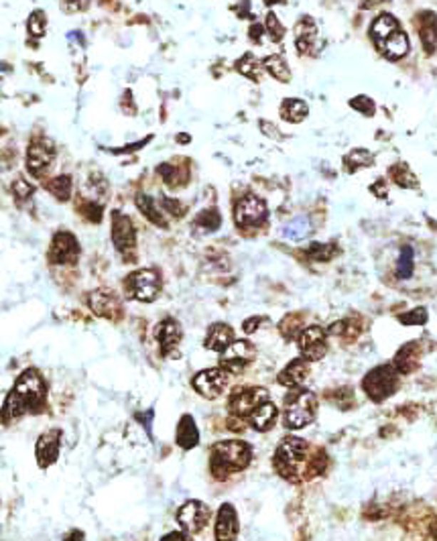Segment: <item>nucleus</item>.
I'll use <instances>...</instances> for the list:
<instances>
[{
  "label": "nucleus",
  "instance_id": "nucleus-1",
  "mask_svg": "<svg viewBox=\"0 0 437 541\" xmlns=\"http://www.w3.org/2000/svg\"><path fill=\"white\" fill-rule=\"evenodd\" d=\"M45 399H47V385L43 381L41 373L37 369L23 371L2 405L4 423H9L14 417L25 416V413L41 411Z\"/></svg>",
  "mask_w": 437,
  "mask_h": 541
},
{
  "label": "nucleus",
  "instance_id": "nucleus-16",
  "mask_svg": "<svg viewBox=\"0 0 437 541\" xmlns=\"http://www.w3.org/2000/svg\"><path fill=\"white\" fill-rule=\"evenodd\" d=\"M112 242L118 252H133L137 244V232L135 226L130 222L128 216H124L123 212H114L112 214Z\"/></svg>",
  "mask_w": 437,
  "mask_h": 541
},
{
  "label": "nucleus",
  "instance_id": "nucleus-51",
  "mask_svg": "<svg viewBox=\"0 0 437 541\" xmlns=\"http://www.w3.org/2000/svg\"><path fill=\"white\" fill-rule=\"evenodd\" d=\"M383 2L384 0H364V2H362V9H366V11H369V9H374V6L383 4Z\"/></svg>",
  "mask_w": 437,
  "mask_h": 541
},
{
  "label": "nucleus",
  "instance_id": "nucleus-12",
  "mask_svg": "<svg viewBox=\"0 0 437 541\" xmlns=\"http://www.w3.org/2000/svg\"><path fill=\"white\" fill-rule=\"evenodd\" d=\"M228 376H230V373L224 371L222 366H218V369H207V371H202V373H197V375L193 376L192 385L205 399H216V397L222 395V391L226 388V385H228Z\"/></svg>",
  "mask_w": 437,
  "mask_h": 541
},
{
  "label": "nucleus",
  "instance_id": "nucleus-10",
  "mask_svg": "<svg viewBox=\"0 0 437 541\" xmlns=\"http://www.w3.org/2000/svg\"><path fill=\"white\" fill-rule=\"evenodd\" d=\"M255 356H257V348L248 340H234L232 344L222 352V369L228 371L230 375H238L255 361Z\"/></svg>",
  "mask_w": 437,
  "mask_h": 541
},
{
  "label": "nucleus",
  "instance_id": "nucleus-23",
  "mask_svg": "<svg viewBox=\"0 0 437 541\" xmlns=\"http://www.w3.org/2000/svg\"><path fill=\"white\" fill-rule=\"evenodd\" d=\"M175 442L183 450H192L200 444V431L195 426V419L192 416H183L179 419L178 431H175Z\"/></svg>",
  "mask_w": 437,
  "mask_h": 541
},
{
  "label": "nucleus",
  "instance_id": "nucleus-6",
  "mask_svg": "<svg viewBox=\"0 0 437 541\" xmlns=\"http://www.w3.org/2000/svg\"><path fill=\"white\" fill-rule=\"evenodd\" d=\"M124 287L133 299L150 304L161 292V277L155 269H140L128 275V279L124 281Z\"/></svg>",
  "mask_w": 437,
  "mask_h": 541
},
{
  "label": "nucleus",
  "instance_id": "nucleus-49",
  "mask_svg": "<svg viewBox=\"0 0 437 541\" xmlns=\"http://www.w3.org/2000/svg\"><path fill=\"white\" fill-rule=\"evenodd\" d=\"M161 541H190V537L181 531H173V533H167Z\"/></svg>",
  "mask_w": 437,
  "mask_h": 541
},
{
  "label": "nucleus",
  "instance_id": "nucleus-22",
  "mask_svg": "<svg viewBox=\"0 0 437 541\" xmlns=\"http://www.w3.org/2000/svg\"><path fill=\"white\" fill-rule=\"evenodd\" d=\"M277 417H279V411H277V405H274L271 399L269 401H264L260 407H257L250 416L246 417V421L255 428V430L259 431H267L271 430L274 426V421H277Z\"/></svg>",
  "mask_w": 437,
  "mask_h": 541
},
{
  "label": "nucleus",
  "instance_id": "nucleus-41",
  "mask_svg": "<svg viewBox=\"0 0 437 541\" xmlns=\"http://www.w3.org/2000/svg\"><path fill=\"white\" fill-rule=\"evenodd\" d=\"M29 31L33 37H41L45 33V14L41 11H35V13L29 16Z\"/></svg>",
  "mask_w": 437,
  "mask_h": 541
},
{
  "label": "nucleus",
  "instance_id": "nucleus-36",
  "mask_svg": "<svg viewBox=\"0 0 437 541\" xmlns=\"http://www.w3.org/2000/svg\"><path fill=\"white\" fill-rule=\"evenodd\" d=\"M391 175H393V180H395L396 185H401V187H417L419 183H417V177L411 173V169L405 163H399L391 169Z\"/></svg>",
  "mask_w": 437,
  "mask_h": 541
},
{
  "label": "nucleus",
  "instance_id": "nucleus-40",
  "mask_svg": "<svg viewBox=\"0 0 437 541\" xmlns=\"http://www.w3.org/2000/svg\"><path fill=\"white\" fill-rule=\"evenodd\" d=\"M299 326H301V316H297V314H289L287 318L279 324V330H281V334H283V338L293 340V338H297V336H299V334H297Z\"/></svg>",
  "mask_w": 437,
  "mask_h": 541
},
{
  "label": "nucleus",
  "instance_id": "nucleus-15",
  "mask_svg": "<svg viewBox=\"0 0 437 541\" xmlns=\"http://www.w3.org/2000/svg\"><path fill=\"white\" fill-rule=\"evenodd\" d=\"M61 438H63V433L59 428H51L39 436L37 445H35V456H37V464L41 468H49L51 464L57 462L59 452H61Z\"/></svg>",
  "mask_w": 437,
  "mask_h": 541
},
{
  "label": "nucleus",
  "instance_id": "nucleus-43",
  "mask_svg": "<svg viewBox=\"0 0 437 541\" xmlns=\"http://www.w3.org/2000/svg\"><path fill=\"white\" fill-rule=\"evenodd\" d=\"M13 194L16 200H25V197H31L33 195V192H35V187L29 183L27 180H23V177H16V180L13 181Z\"/></svg>",
  "mask_w": 437,
  "mask_h": 541
},
{
  "label": "nucleus",
  "instance_id": "nucleus-33",
  "mask_svg": "<svg viewBox=\"0 0 437 541\" xmlns=\"http://www.w3.org/2000/svg\"><path fill=\"white\" fill-rule=\"evenodd\" d=\"M372 163H374V155L364 151V149H356L350 155H346V159H344V165L350 173L358 171L360 167H370Z\"/></svg>",
  "mask_w": 437,
  "mask_h": 541
},
{
  "label": "nucleus",
  "instance_id": "nucleus-7",
  "mask_svg": "<svg viewBox=\"0 0 437 541\" xmlns=\"http://www.w3.org/2000/svg\"><path fill=\"white\" fill-rule=\"evenodd\" d=\"M269 401V391L262 387H245L236 388L230 399H228V409L232 411L234 417L246 419L257 407Z\"/></svg>",
  "mask_w": 437,
  "mask_h": 541
},
{
  "label": "nucleus",
  "instance_id": "nucleus-8",
  "mask_svg": "<svg viewBox=\"0 0 437 541\" xmlns=\"http://www.w3.org/2000/svg\"><path fill=\"white\" fill-rule=\"evenodd\" d=\"M297 346H299L301 359L309 362L322 361L328 352V332L319 326H309L301 330L297 336Z\"/></svg>",
  "mask_w": 437,
  "mask_h": 541
},
{
  "label": "nucleus",
  "instance_id": "nucleus-37",
  "mask_svg": "<svg viewBox=\"0 0 437 541\" xmlns=\"http://www.w3.org/2000/svg\"><path fill=\"white\" fill-rule=\"evenodd\" d=\"M220 222H222V218H220V212L216 208L204 210V212L195 218V226H200L202 230H207V232L218 230Z\"/></svg>",
  "mask_w": 437,
  "mask_h": 541
},
{
  "label": "nucleus",
  "instance_id": "nucleus-2",
  "mask_svg": "<svg viewBox=\"0 0 437 541\" xmlns=\"http://www.w3.org/2000/svg\"><path fill=\"white\" fill-rule=\"evenodd\" d=\"M252 458V448L240 440L218 442L210 454V470L216 478H226L232 472L245 470Z\"/></svg>",
  "mask_w": 437,
  "mask_h": 541
},
{
  "label": "nucleus",
  "instance_id": "nucleus-24",
  "mask_svg": "<svg viewBox=\"0 0 437 541\" xmlns=\"http://www.w3.org/2000/svg\"><path fill=\"white\" fill-rule=\"evenodd\" d=\"M417 25H419V37H421L425 51L433 53L437 47V16L433 13H421L417 19Z\"/></svg>",
  "mask_w": 437,
  "mask_h": 541
},
{
  "label": "nucleus",
  "instance_id": "nucleus-32",
  "mask_svg": "<svg viewBox=\"0 0 437 541\" xmlns=\"http://www.w3.org/2000/svg\"><path fill=\"white\" fill-rule=\"evenodd\" d=\"M283 235L287 236V238H291V240H301V238L309 236L312 235V222H309V218L299 216V218L291 220V222L283 228Z\"/></svg>",
  "mask_w": 437,
  "mask_h": 541
},
{
  "label": "nucleus",
  "instance_id": "nucleus-4",
  "mask_svg": "<svg viewBox=\"0 0 437 541\" xmlns=\"http://www.w3.org/2000/svg\"><path fill=\"white\" fill-rule=\"evenodd\" d=\"M315 413H317V399H315L314 393L305 391V388H297L285 399L283 423L287 430H301L314 421Z\"/></svg>",
  "mask_w": 437,
  "mask_h": 541
},
{
  "label": "nucleus",
  "instance_id": "nucleus-29",
  "mask_svg": "<svg viewBox=\"0 0 437 541\" xmlns=\"http://www.w3.org/2000/svg\"><path fill=\"white\" fill-rule=\"evenodd\" d=\"M135 202H137V208L140 210V214H143L149 222L157 224V226H161V228H167V220L163 218V212L157 208V204H155L153 197H149V195L145 194H138Z\"/></svg>",
  "mask_w": 437,
  "mask_h": 541
},
{
  "label": "nucleus",
  "instance_id": "nucleus-46",
  "mask_svg": "<svg viewBox=\"0 0 437 541\" xmlns=\"http://www.w3.org/2000/svg\"><path fill=\"white\" fill-rule=\"evenodd\" d=\"M161 204H163L165 212H169L171 216H175V218H181L183 214H185V206L179 202V200H173V197H163L161 200Z\"/></svg>",
  "mask_w": 437,
  "mask_h": 541
},
{
  "label": "nucleus",
  "instance_id": "nucleus-42",
  "mask_svg": "<svg viewBox=\"0 0 437 541\" xmlns=\"http://www.w3.org/2000/svg\"><path fill=\"white\" fill-rule=\"evenodd\" d=\"M399 319L403 324H407V326H421V324L427 321V309L425 307H417V309H413L409 314H403Z\"/></svg>",
  "mask_w": 437,
  "mask_h": 541
},
{
  "label": "nucleus",
  "instance_id": "nucleus-48",
  "mask_svg": "<svg viewBox=\"0 0 437 541\" xmlns=\"http://www.w3.org/2000/svg\"><path fill=\"white\" fill-rule=\"evenodd\" d=\"M262 321V318H250L245 321V332L246 334H252L257 332V328H259V324Z\"/></svg>",
  "mask_w": 437,
  "mask_h": 541
},
{
  "label": "nucleus",
  "instance_id": "nucleus-27",
  "mask_svg": "<svg viewBox=\"0 0 437 541\" xmlns=\"http://www.w3.org/2000/svg\"><path fill=\"white\" fill-rule=\"evenodd\" d=\"M396 31H401V29H399V21H396L393 14H381L379 19H374L372 27H370V33H372L376 45L386 41L391 35H395Z\"/></svg>",
  "mask_w": 437,
  "mask_h": 541
},
{
  "label": "nucleus",
  "instance_id": "nucleus-19",
  "mask_svg": "<svg viewBox=\"0 0 437 541\" xmlns=\"http://www.w3.org/2000/svg\"><path fill=\"white\" fill-rule=\"evenodd\" d=\"M155 336H157V342H159V346H161V354H163V356H169V352L175 350V348L179 346V342H181V338H183L181 324L173 318L163 319V321L157 326Z\"/></svg>",
  "mask_w": 437,
  "mask_h": 541
},
{
  "label": "nucleus",
  "instance_id": "nucleus-21",
  "mask_svg": "<svg viewBox=\"0 0 437 541\" xmlns=\"http://www.w3.org/2000/svg\"><path fill=\"white\" fill-rule=\"evenodd\" d=\"M234 342V330L228 326V324H212L210 330L205 334L204 344L205 348L210 350H218V352H224L226 348L230 346Z\"/></svg>",
  "mask_w": 437,
  "mask_h": 541
},
{
  "label": "nucleus",
  "instance_id": "nucleus-5",
  "mask_svg": "<svg viewBox=\"0 0 437 541\" xmlns=\"http://www.w3.org/2000/svg\"><path fill=\"white\" fill-rule=\"evenodd\" d=\"M399 371L395 364H383L372 369L362 381V388L372 401H384L399 388Z\"/></svg>",
  "mask_w": 437,
  "mask_h": 541
},
{
  "label": "nucleus",
  "instance_id": "nucleus-25",
  "mask_svg": "<svg viewBox=\"0 0 437 541\" xmlns=\"http://www.w3.org/2000/svg\"><path fill=\"white\" fill-rule=\"evenodd\" d=\"M393 364H395V369L401 375L413 373L419 366V346H417V342H409V344H405V346L401 348L396 352Z\"/></svg>",
  "mask_w": 437,
  "mask_h": 541
},
{
  "label": "nucleus",
  "instance_id": "nucleus-28",
  "mask_svg": "<svg viewBox=\"0 0 437 541\" xmlns=\"http://www.w3.org/2000/svg\"><path fill=\"white\" fill-rule=\"evenodd\" d=\"M315 37H317V29H315L312 19H303L299 25L295 27V43L299 53H309L314 47Z\"/></svg>",
  "mask_w": 437,
  "mask_h": 541
},
{
  "label": "nucleus",
  "instance_id": "nucleus-30",
  "mask_svg": "<svg viewBox=\"0 0 437 541\" xmlns=\"http://www.w3.org/2000/svg\"><path fill=\"white\" fill-rule=\"evenodd\" d=\"M262 68L269 71L274 80H279V82L287 83L289 80H291V71H289V66L285 63V59H283L281 56L264 57V61H262Z\"/></svg>",
  "mask_w": 437,
  "mask_h": 541
},
{
  "label": "nucleus",
  "instance_id": "nucleus-13",
  "mask_svg": "<svg viewBox=\"0 0 437 541\" xmlns=\"http://www.w3.org/2000/svg\"><path fill=\"white\" fill-rule=\"evenodd\" d=\"M55 159V147L51 145V140L37 139L31 143L27 151V169L31 175L35 177H43Z\"/></svg>",
  "mask_w": 437,
  "mask_h": 541
},
{
  "label": "nucleus",
  "instance_id": "nucleus-50",
  "mask_svg": "<svg viewBox=\"0 0 437 541\" xmlns=\"http://www.w3.org/2000/svg\"><path fill=\"white\" fill-rule=\"evenodd\" d=\"M260 35H262V27H260V25H252V27H250V37L259 41Z\"/></svg>",
  "mask_w": 437,
  "mask_h": 541
},
{
  "label": "nucleus",
  "instance_id": "nucleus-44",
  "mask_svg": "<svg viewBox=\"0 0 437 541\" xmlns=\"http://www.w3.org/2000/svg\"><path fill=\"white\" fill-rule=\"evenodd\" d=\"M267 29H269V35H271V39L273 41H281L283 37H285V27L279 23V19H277V14H269L267 16Z\"/></svg>",
  "mask_w": 437,
  "mask_h": 541
},
{
  "label": "nucleus",
  "instance_id": "nucleus-39",
  "mask_svg": "<svg viewBox=\"0 0 437 541\" xmlns=\"http://www.w3.org/2000/svg\"><path fill=\"white\" fill-rule=\"evenodd\" d=\"M336 252H338L336 244H319V242H314L307 249V254H309L312 261H329Z\"/></svg>",
  "mask_w": 437,
  "mask_h": 541
},
{
  "label": "nucleus",
  "instance_id": "nucleus-20",
  "mask_svg": "<svg viewBox=\"0 0 437 541\" xmlns=\"http://www.w3.org/2000/svg\"><path fill=\"white\" fill-rule=\"evenodd\" d=\"M307 362L305 359H295V361H291L279 373V383L283 385V387L289 388H301V385L305 383V378H307V373H309V369H307Z\"/></svg>",
  "mask_w": 437,
  "mask_h": 541
},
{
  "label": "nucleus",
  "instance_id": "nucleus-34",
  "mask_svg": "<svg viewBox=\"0 0 437 541\" xmlns=\"http://www.w3.org/2000/svg\"><path fill=\"white\" fill-rule=\"evenodd\" d=\"M71 177L69 175H57L51 181H47V190L61 202H68L71 195Z\"/></svg>",
  "mask_w": 437,
  "mask_h": 541
},
{
  "label": "nucleus",
  "instance_id": "nucleus-11",
  "mask_svg": "<svg viewBox=\"0 0 437 541\" xmlns=\"http://www.w3.org/2000/svg\"><path fill=\"white\" fill-rule=\"evenodd\" d=\"M212 517L210 507L202 503V500H187L185 505H181V509L178 511V523L185 533H200L202 529L207 525Z\"/></svg>",
  "mask_w": 437,
  "mask_h": 541
},
{
  "label": "nucleus",
  "instance_id": "nucleus-14",
  "mask_svg": "<svg viewBox=\"0 0 437 541\" xmlns=\"http://www.w3.org/2000/svg\"><path fill=\"white\" fill-rule=\"evenodd\" d=\"M80 257V244L71 232H57L51 240L49 261L53 264H73Z\"/></svg>",
  "mask_w": 437,
  "mask_h": 541
},
{
  "label": "nucleus",
  "instance_id": "nucleus-18",
  "mask_svg": "<svg viewBox=\"0 0 437 541\" xmlns=\"http://www.w3.org/2000/svg\"><path fill=\"white\" fill-rule=\"evenodd\" d=\"M238 537V515L230 503H224L216 515V541H236Z\"/></svg>",
  "mask_w": 437,
  "mask_h": 541
},
{
  "label": "nucleus",
  "instance_id": "nucleus-52",
  "mask_svg": "<svg viewBox=\"0 0 437 541\" xmlns=\"http://www.w3.org/2000/svg\"><path fill=\"white\" fill-rule=\"evenodd\" d=\"M267 4H274V2H285V0H264Z\"/></svg>",
  "mask_w": 437,
  "mask_h": 541
},
{
  "label": "nucleus",
  "instance_id": "nucleus-26",
  "mask_svg": "<svg viewBox=\"0 0 437 541\" xmlns=\"http://www.w3.org/2000/svg\"><path fill=\"white\" fill-rule=\"evenodd\" d=\"M379 47H381V51L389 59H401V57H405L409 53V37L403 31H396L395 35H391Z\"/></svg>",
  "mask_w": 437,
  "mask_h": 541
},
{
  "label": "nucleus",
  "instance_id": "nucleus-31",
  "mask_svg": "<svg viewBox=\"0 0 437 541\" xmlns=\"http://www.w3.org/2000/svg\"><path fill=\"white\" fill-rule=\"evenodd\" d=\"M307 104L303 102V100H295V98H291V100H285L283 102V106H281V116H283V120H287V123H301L305 116H307Z\"/></svg>",
  "mask_w": 437,
  "mask_h": 541
},
{
  "label": "nucleus",
  "instance_id": "nucleus-17",
  "mask_svg": "<svg viewBox=\"0 0 437 541\" xmlns=\"http://www.w3.org/2000/svg\"><path fill=\"white\" fill-rule=\"evenodd\" d=\"M90 307L100 318L118 319L123 316V304L118 295L110 289H96L94 293H90Z\"/></svg>",
  "mask_w": 437,
  "mask_h": 541
},
{
  "label": "nucleus",
  "instance_id": "nucleus-45",
  "mask_svg": "<svg viewBox=\"0 0 437 541\" xmlns=\"http://www.w3.org/2000/svg\"><path fill=\"white\" fill-rule=\"evenodd\" d=\"M350 106H352L354 110L366 114V116H372V114H374V102H372L369 96H358L354 98V100H350Z\"/></svg>",
  "mask_w": 437,
  "mask_h": 541
},
{
  "label": "nucleus",
  "instance_id": "nucleus-35",
  "mask_svg": "<svg viewBox=\"0 0 437 541\" xmlns=\"http://www.w3.org/2000/svg\"><path fill=\"white\" fill-rule=\"evenodd\" d=\"M236 70L240 71L242 76H246L248 80H252V82H259L260 80V66L252 53H246V56L236 63Z\"/></svg>",
  "mask_w": 437,
  "mask_h": 541
},
{
  "label": "nucleus",
  "instance_id": "nucleus-9",
  "mask_svg": "<svg viewBox=\"0 0 437 541\" xmlns=\"http://www.w3.org/2000/svg\"><path fill=\"white\" fill-rule=\"evenodd\" d=\"M267 216H269L267 204L257 195H245L234 210V220L242 228L260 226V224L267 222Z\"/></svg>",
  "mask_w": 437,
  "mask_h": 541
},
{
  "label": "nucleus",
  "instance_id": "nucleus-3",
  "mask_svg": "<svg viewBox=\"0 0 437 541\" xmlns=\"http://www.w3.org/2000/svg\"><path fill=\"white\" fill-rule=\"evenodd\" d=\"M305 458H307V442L301 438H285L277 452H274V468L283 476L295 480L301 474H307L305 470Z\"/></svg>",
  "mask_w": 437,
  "mask_h": 541
},
{
  "label": "nucleus",
  "instance_id": "nucleus-47",
  "mask_svg": "<svg viewBox=\"0 0 437 541\" xmlns=\"http://www.w3.org/2000/svg\"><path fill=\"white\" fill-rule=\"evenodd\" d=\"M82 214L90 220V222H100L102 220V208L94 204V202H90V204H83Z\"/></svg>",
  "mask_w": 437,
  "mask_h": 541
},
{
  "label": "nucleus",
  "instance_id": "nucleus-38",
  "mask_svg": "<svg viewBox=\"0 0 437 541\" xmlns=\"http://www.w3.org/2000/svg\"><path fill=\"white\" fill-rule=\"evenodd\" d=\"M396 275L401 279H409L413 275V249L411 247H403L399 263H396Z\"/></svg>",
  "mask_w": 437,
  "mask_h": 541
}]
</instances>
